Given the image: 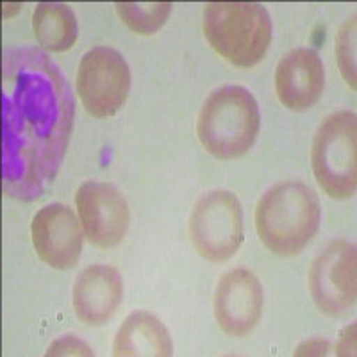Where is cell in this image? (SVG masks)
I'll use <instances>...</instances> for the list:
<instances>
[{"instance_id": "1", "label": "cell", "mask_w": 357, "mask_h": 357, "mask_svg": "<svg viewBox=\"0 0 357 357\" xmlns=\"http://www.w3.org/2000/svg\"><path fill=\"white\" fill-rule=\"evenodd\" d=\"M72 89L43 50L11 49L2 65V186L33 202L65 159L73 129Z\"/></svg>"}, {"instance_id": "2", "label": "cell", "mask_w": 357, "mask_h": 357, "mask_svg": "<svg viewBox=\"0 0 357 357\" xmlns=\"http://www.w3.org/2000/svg\"><path fill=\"white\" fill-rule=\"evenodd\" d=\"M320 200L302 181H284L261 197L256 229L261 243L280 257L298 256L320 227Z\"/></svg>"}, {"instance_id": "3", "label": "cell", "mask_w": 357, "mask_h": 357, "mask_svg": "<svg viewBox=\"0 0 357 357\" xmlns=\"http://www.w3.org/2000/svg\"><path fill=\"white\" fill-rule=\"evenodd\" d=\"M261 114L254 95L243 86H222L204 102L197 122L202 146L216 159L241 158L259 134Z\"/></svg>"}, {"instance_id": "4", "label": "cell", "mask_w": 357, "mask_h": 357, "mask_svg": "<svg viewBox=\"0 0 357 357\" xmlns=\"http://www.w3.org/2000/svg\"><path fill=\"white\" fill-rule=\"evenodd\" d=\"M204 34L223 59L250 68L266 56L272 20L256 2H209L204 6Z\"/></svg>"}, {"instance_id": "5", "label": "cell", "mask_w": 357, "mask_h": 357, "mask_svg": "<svg viewBox=\"0 0 357 357\" xmlns=\"http://www.w3.org/2000/svg\"><path fill=\"white\" fill-rule=\"evenodd\" d=\"M357 120L350 111H336L320 123L312 142V172L333 199H350L357 188Z\"/></svg>"}, {"instance_id": "6", "label": "cell", "mask_w": 357, "mask_h": 357, "mask_svg": "<svg viewBox=\"0 0 357 357\" xmlns=\"http://www.w3.org/2000/svg\"><path fill=\"white\" fill-rule=\"evenodd\" d=\"M190 238L204 259L223 263L243 241V209L229 191H211L197 200L190 218Z\"/></svg>"}, {"instance_id": "7", "label": "cell", "mask_w": 357, "mask_h": 357, "mask_svg": "<svg viewBox=\"0 0 357 357\" xmlns=\"http://www.w3.org/2000/svg\"><path fill=\"white\" fill-rule=\"evenodd\" d=\"M130 88L129 65L118 50L95 47L82 56L77 70V93L86 113L109 118L122 109Z\"/></svg>"}, {"instance_id": "8", "label": "cell", "mask_w": 357, "mask_h": 357, "mask_svg": "<svg viewBox=\"0 0 357 357\" xmlns=\"http://www.w3.org/2000/svg\"><path fill=\"white\" fill-rule=\"evenodd\" d=\"M356 247L336 240L325 247L309 270V291L321 312L341 317L356 304Z\"/></svg>"}, {"instance_id": "9", "label": "cell", "mask_w": 357, "mask_h": 357, "mask_svg": "<svg viewBox=\"0 0 357 357\" xmlns=\"http://www.w3.org/2000/svg\"><path fill=\"white\" fill-rule=\"evenodd\" d=\"M84 236L98 248L116 247L129 229V206L120 191L107 183L88 181L75 195Z\"/></svg>"}, {"instance_id": "10", "label": "cell", "mask_w": 357, "mask_h": 357, "mask_svg": "<svg viewBox=\"0 0 357 357\" xmlns=\"http://www.w3.org/2000/svg\"><path fill=\"white\" fill-rule=\"evenodd\" d=\"M263 286L256 273L236 268L220 277L215 291V317L229 336H247L263 312Z\"/></svg>"}, {"instance_id": "11", "label": "cell", "mask_w": 357, "mask_h": 357, "mask_svg": "<svg viewBox=\"0 0 357 357\" xmlns=\"http://www.w3.org/2000/svg\"><path fill=\"white\" fill-rule=\"evenodd\" d=\"M31 236L36 254L50 268L68 270L81 257L82 232L79 220L63 204L41 207L31 223Z\"/></svg>"}, {"instance_id": "12", "label": "cell", "mask_w": 357, "mask_h": 357, "mask_svg": "<svg viewBox=\"0 0 357 357\" xmlns=\"http://www.w3.org/2000/svg\"><path fill=\"white\" fill-rule=\"evenodd\" d=\"M324 88L325 68L317 50L295 49L277 65V97L289 111H305L314 106Z\"/></svg>"}, {"instance_id": "13", "label": "cell", "mask_w": 357, "mask_h": 357, "mask_svg": "<svg viewBox=\"0 0 357 357\" xmlns=\"http://www.w3.org/2000/svg\"><path fill=\"white\" fill-rule=\"evenodd\" d=\"M123 296L122 275L107 264H91L79 273L73 284V311L91 327L111 320Z\"/></svg>"}, {"instance_id": "14", "label": "cell", "mask_w": 357, "mask_h": 357, "mask_svg": "<svg viewBox=\"0 0 357 357\" xmlns=\"http://www.w3.org/2000/svg\"><path fill=\"white\" fill-rule=\"evenodd\" d=\"M116 357H170L174 345L168 329L155 314L149 311L130 312L113 343Z\"/></svg>"}, {"instance_id": "15", "label": "cell", "mask_w": 357, "mask_h": 357, "mask_svg": "<svg viewBox=\"0 0 357 357\" xmlns=\"http://www.w3.org/2000/svg\"><path fill=\"white\" fill-rule=\"evenodd\" d=\"M38 41L49 52H65L77 41L79 27L70 6L61 2H41L33 15Z\"/></svg>"}, {"instance_id": "16", "label": "cell", "mask_w": 357, "mask_h": 357, "mask_svg": "<svg viewBox=\"0 0 357 357\" xmlns=\"http://www.w3.org/2000/svg\"><path fill=\"white\" fill-rule=\"evenodd\" d=\"M118 17L130 31L138 34H154L168 20L170 2H116Z\"/></svg>"}, {"instance_id": "17", "label": "cell", "mask_w": 357, "mask_h": 357, "mask_svg": "<svg viewBox=\"0 0 357 357\" xmlns=\"http://www.w3.org/2000/svg\"><path fill=\"white\" fill-rule=\"evenodd\" d=\"M336 56L347 84L356 89V17L341 27L336 40Z\"/></svg>"}, {"instance_id": "18", "label": "cell", "mask_w": 357, "mask_h": 357, "mask_svg": "<svg viewBox=\"0 0 357 357\" xmlns=\"http://www.w3.org/2000/svg\"><path fill=\"white\" fill-rule=\"evenodd\" d=\"M47 356H91V350L75 336H63L54 341Z\"/></svg>"}]
</instances>
